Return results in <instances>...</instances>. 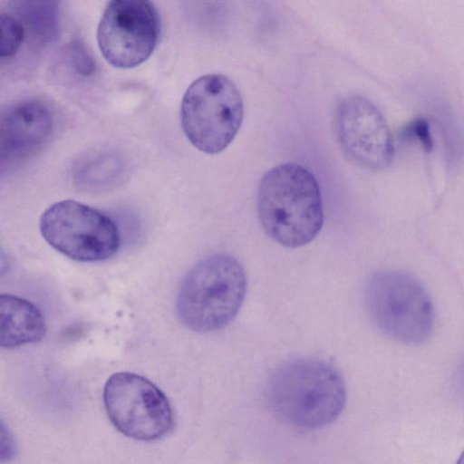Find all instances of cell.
I'll return each mask as SVG.
<instances>
[{"mask_svg":"<svg viewBox=\"0 0 464 464\" xmlns=\"http://www.w3.org/2000/svg\"><path fill=\"white\" fill-rule=\"evenodd\" d=\"M257 213L267 236L285 247L311 242L324 224L321 191L315 177L296 163L280 164L262 178Z\"/></svg>","mask_w":464,"mask_h":464,"instance_id":"cell-1","label":"cell"},{"mask_svg":"<svg viewBox=\"0 0 464 464\" xmlns=\"http://www.w3.org/2000/svg\"><path fill=\"white\" fill-rule=\"evenodd\" d=\"M269 401L276 415L298 430H314L334 422L346 402L340 372L318 359H296L274 374Z\"/></svg>","mask_w":464,"mask_h":464,"instance_id":"cell-2","label":"cell"},{"mask_svg":"<svg viewBox=\"0 0 464 464\" xmlns=\"http://www.w3.org/2000/svg\"><path fill=\"white\" fill-rule=\"evenodd\" d=\"M246 285L245 269L237 258L227 254L205 257L181 281L176 298L178 317L193 332L220 330L239 312Z\"/></svg>","mask_w":464,"mask_h":464,"instance_id":"cell-3","label":"cell"},{"mask_svg":"<svg viewBox=\"0 0 464 464\" xmlns=\"http://www.w3.org/2000/svg\"><path fill=\"white\" fill-rule=\"evenodd\" d=\"M367 309L378 329L406 344L426 342L434 327V307L423 285L412 275L387 270L374 274L365 292Z\"/></svg>","mask_w":464,"mask_h":464,"instance_id":"cell-4","label":"cell"},{"mask_svg":"<svg viewBox=\"0 0 464 464\" xmlns=\"http://www.w3.org/2000/svg\"><path fill=\"white\" fill-rule=\"evenodd\" d=\"M244 103L235 83L222 74H206L187 89L180 121L190 143L208 154L224 150L240 129Z\"/></svg>","mask_w":464,"mask_h":464,"instance_id":"cell-5","label":"cell"},{"mask_svg":"<svg viewBox=\"0 0 464 464\" xmlns=\"http://www.w3.org/2000/svg\"><path fill=\"white\" fill-rule=\"evenodd\" d=\"M40 231L52 247L81 262L106 260L121 245L118 227L108 215L72 199L46 208L40 218Z\"/></svg>","mask_w":464,"mask_h":464,"instance_id":"cell-6","label":"cell"},{"mask_svg":"<svg viewBox=\"0 0 464 464\" xmlns=\"http://www.w3.org/2000/svg\"><path fill=\"white\" fill-rule=\"evenodd\" d=\"M103 403L112 425L129 438L156 440L173 427V411L166 395L137 373L119 372L111 375L104 385Z\"/></svg>","mask_w":464,"mask_h":464,"instance_id":"cell-7","label":"cell"},{"mask_svg":"<svg viewBox=\"0 0 464 464\" xmlns=\"http://www.w3.org/2000/svg\"><path fill=\"white\" fill-rule=\"evenodd\" d=\"M160 34V19L152 3L144 0L111 1L97 29L102 54L112 66L130 69L153 53Z\"/></svg>","mask_w":464,"mask_h":464,"instance_id":"cell-8","label":"cell"},{"mask_svg":"<svg viewBox=\"0 0 464 464\" xmlns=\"http://www.w3.org/2000/svg\"><path fill=\"white\" fill-rule=\"evenodd\" d=\"M334 126L344 154L357 165L383 169L392 161L394 145L388 122L380 110L359 94L343 97L337 104Z\"/></svg>","mask_w":464,"mask_h":464,"instance_id":"cell-9","label":"cell"},{"mask_svg":"<svg viewBox=\"0 0 464 464\" xmlns=\"http://www.w3.org/2000/svg\"><path fill=\"white\" fill-rule=\"evenodd\" d=\"M53 129L49 108L32 100L13 104L0 112V162L23 159L39 149Z\"/></svg>","mask_w":464,"mask_h":464,"instance_id":"cell-10","label":"cell"},{"mask_svg":"<svg viewBox=\"0 0 464 464\" xmlns=\"http://www.w3.org/2000/svg\"><path fill=\"white\" fill-rule=\"evenodd\" d=\"M46 332L44 314L30 301L0 294V347L13 349L41 341Z\"/></svg>","mask_w":464,"mask_h":464,"instance_id":"cell-11","label":"cell"},{"mask_svg":"<svg viewBox=\"0 0 464 464\" xmlns=\"http://www.w3.org/2000/svg\"><path fill=\"white\" fill-rule=\"evenodd\" d=\"M23 9L25 24L32 28L37 37L44 40L53 36L56 30L57 17L52 4L29 3L28 6Z\"/></svg>","mask_w":464,"mask_h":464,"instance_id":"cell-12","label":"cell"},{"mask_svg":"<svg viewBox=\"0 0 464 464\" xmlns=\"http://www.w3.org/2000/svg\"><path fill=\"white\" fill-rule=\"evenodd\" d=\"M24 38L23 24L14 16L0 13V59L14 55Z\"/></svg>","mask_w":464,"mask_h":464,"instance_id":"cell-13","label":"cell"},{"mask_svg":"<svg viewBox=\"0 0 464 464\" xmlns=\"http://www.w3.org/2000/svg\"><path fill=\"white\" fill-rule=\"evenodd\" d=\"M15 452L14 438L6 425L0 420V464L12 460Z\"/></svg>","mask_w":464,"mask_h":464,"instance_id":"cell-14","label":"cell"},{"mask_svg":"<svg viewBox=\"0 0 464 464\" xmlns=\"http://www.w3.org/2000/svg\"><path fill=\"white\" fill-rule=\"evenodd\" d=\"M71 51L73 64L78 72L85 75L91 73L93 70V63L84 46L75 43Z\"/></svg>","mask_w":464,"mask_h":464,"instance_id":"cell-15","label":"cell"},{"mask_svg":"<svg viewBox=\"0 0 464 464\" xmlns=\"http://www.w3.org/2000/svg\"><path fill=\"white\" fill-rule=\"evenodd\" d=\"M416 136L420 139V140L424 144L425 147L431 146V140L429 135V129L427 122L420 120L414 122L413 127L411 129Z\"/></svg>","mask_w":464,"mask_h":464,"instance_id":"cell-16","label":"cell"}]
</instances>
